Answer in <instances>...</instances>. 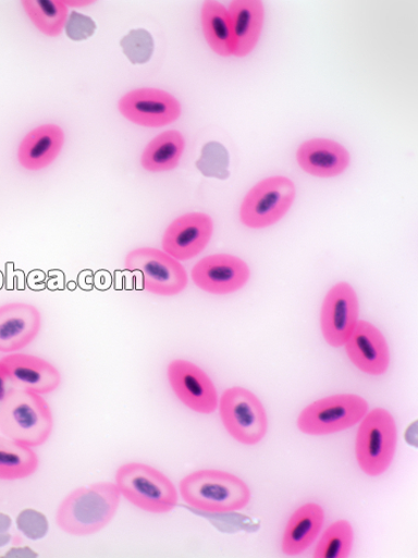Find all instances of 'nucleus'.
I'll return each mask as SVG.
<instances>
[{
	"mask_svg": "<svg viewBox=\"0 0 418 558\" xmlns=\"http://www.w3.org/2000/svg\"><path fill=\"white\" fill-rule=\"evenodd\" d=\"M358 322V295L349 283H336L328 292L322 306L321 328L325 341L340 349L346 344Z\"/></svg>",
	"mask_w": 418,
	"mask_h": 558,
	"instance_id": "obj_12",
	"label": "nucleus"
},
{
	"mask_svg": "<svg viewBox=\"0 0 418 558\" xmlns=\"http://www.w3.org/2000/svg\"><path fill=\"white\" fill-rule=\"evenodd\" d=\"M184 501L209 513H230L250 502V489L236 475L218 470L196 471L180 485Z\"/></svg>",
	"mask_w": 418,
	"mask_h": 558,
	"instance_id": "obj_3",
	"label": "nucleus"
},
{
	"mask_svg": "<svg viewBox=\"0 0 418 558\" xmlns=\"http://www.w3.org/2000/svg\"><path fill=\"white\" fill-rule=\"evenodd\" d=\"M324 524V510L317 504H306L293 513L282 537V551L287 556L303 554L312 545Z\"/></svg>",
	"mask_w": 418,
	"mask_h": 558,
	"instance_id": "obj_21",
	"label": "nucleus"
},
{
	"mask_svg": "<svg viewBox=\"0 0 418 558\" xmlns=\"http://www.w3.org/2000/svg\"><path fill=\"white\" fill-rule=\"evenodd\" d=\"M220 417L232 438L244 445L260 442L268 430L266 409L248 389H228L219 401Z\"/></svg>",
	"mask_w": 418,
	"mask_h": 558,
	"instance_id": "obj_8",
	"label": "nucleus"
},
{
	"mask_svg": "<svg viewBox=\"0 0 418 558\" xmlns=\"http://www.w3.org/2000/svg\"><path fill=\"white\" fill-rule=\"evenodd\" d=\"M65 144V133L57 125H42L30 131L20 144L19 163L29 171H40L59 157Z\"/></svg>",
	"mask_w": 418,
	"mask_h": 558,
	"instance_id": "obj_19",
	"label": "nucleus"
},
{
	"mask_svg": "<svg viewBox=\"0 0 418 558\" xmlns=\"http://www.w3.org/2000/svg\"><path fill=\"white\" fill-rule=\"evenodd\" d=\"M15 390V387L12 386V383L7 374V371L0 364V408L4 404L8 397L12 391Z\"/></svg>",
	"mask_w": 418,
	"mask_h": 558,
	"instance_id": "obj_29",
	"label": "nucleus"
},
{
	"mask_svg": "<svg viewBox=\"0 0 418 558\" xmlns=\"http://www.w3.org/2000/svg\"><path fill=\"white\" fill-rule=\"evenodd\" d=\"M125 54L133 64L146 63L153 49L152 37L145 31H133L121 41Z\"/></svg>",
	"mask_w": 418,
	"mask_h": 558,
	"instance_id": "obj_27",
	"label": "nucleus"
},
{
	"mask_svg": "<svg viewBox=\"0 0 418 558\" xmlns=\"http://www.w3.org/2000/svg\"><path fill=\"white\" fill-rule=\"evenodd\" d=\"M186 148L179 131H167L156 136L142 155V167L149 172H165L177 168Z\"/></svg>",
	"mask_w": 418,
	"mask_h": 558,
	"instance_id": "obj_23",
	"label": "nucleus"
},
{
	"mask_svg": "<svg viewBox=\"0 0 418 558\" xmlns=\"http://www.w3.org/2000/svg\"><path fill=\"white\" fill-rule=\"evenodd\" d=\"M168 379L177 399L193 412L212 414L217 411L218 391L199 366L177 359L168 366Z\"/></svg>",
	"mask_w": 418,
	"mask_h": 558,
	"instance_id": "obj_11",
	"label": "nucleus"
},
{
	"mask_svg": "<svg viewBox=\"0 0 418 558\" xmlns=\"http://www.w3.org/2000/svg\"><path fill=\"white\" fill-rule=\"evenodd\" d=\"M127 270L138 272L147 292L172 296L182 293L188 284L186 269L175 259L155 247H138L125 259Z\"/></svg>",
	"mask_w": 418,
	"mask_h": 558,
	"instance_id": "obj_9",
	"label": "nucleus"
},
{
	"mask_svg": "<svg viewBox=\"0 0 418 558\" xmlns=\"http://www.w3.org/2000/svg\"><path fill=\"white\" fill-rule=\"evenodd\" d=\"M122 117L143 128H164L182 113L179 99L161 89H137L119 101Z\"/></svg>",
	"mask_w": 418,
	"mask_h": 558,
	"instance_id": "obj_10",
	"label": "nucleus"
},
{
	"mask_svg": "<svg viewBox=\"0 0 418 558\" xmlns=\"http://www.w3.org/2000/svg\"><path fill=\"white\" fill-rule=\"evenodd\" d=\"M42 327L39 308L29 303L0 306V353H14L30 344Z\"/></svg>",
	"mask_w": 418,
	"mask_h": 558,
	"instance_id": "obj_15",
	"label": "nucleus"
},
{
	"mask_svg": "<svg viewBox=\"0 0 418 558\" xmlns=\"http://www.w3.org/2000/svg\"><path fill=\"white\" fill-rule=\"evenodd\" d=\"M299 167L316 178H335L351 165L347 148L335 141L315 138L300 145L297 153Z\"/></svg>",
	"mask_w": 418,
	"mask_h": 558,
	"instance_id": "obj_18",
	"label": "nucleus"
},
{
	"mask_svg": "<svg viewBox=\"0 0 418 558\" xmlns=\"http://www.w3.org/2000/svg\"><path fill=\"white\" fill-rule=\"evenodd\" d=\"M397 448L395 418L377 408L364 416L356 436V460L365 474L380 476L390 468Z\"/></svg>",
	"mask_w": 418,
	"mask_h": 558,
	"instance_id": "obj_5",
	"label": "nucleus"
},
{
	"mask_svg": "<svg viewBox=\"0 0 418 558\" xmlns=\"http://www.w3.org/2000/svg\"><path fill=\"white\" fill-rule=\"evenodd\" d=\"M367 412L368 403L358 395L329 396L306 407L297 424L309 436H327L359 424Z\"/></svg>",
	"mask_w": 418,
	"mask_h": 558,
	"instance_id": "obj_7",
	"label": "nucleus"
},
{
	"mask_svg": "<svg viewBox=\"0 0 418 558\" xmlns=\"http://www.w3.org/2000/svg\"><path fill=\"white\" fill-rule=\"evenodd\" d=\"M344 347L351 362L366 375H384L390 366L389 344L370 322L359 320Z\"/></svg>",
	"mask_w": 418,
	"mask_h": 558,
	"instance_id": "obj_16",
	"label": "nucleus"
},
{
	"mask_svg": "<svg viewBox=\"0 0 418 558\" xmlns=\"http://www.w3.org/2000/svg\"><path fill=\"white\" fill-rule=\"evenodd\" d=\"M15 389L39 395L56 391L61 384L58 368L39 356L11 354L0 361Z\"/></svg>",
	"mask_w": 418,
	"mask_h": 558,
	"instance_id": "obj_17",
	"label": "nucleus"
},
{
	"mask_svg": "<svg viewBox=\"0 0 418 558\" xmlns=\"http://www.w3.org/2000/svg\"><path fill=\"white\" fill-rule=\"evenodd\" d=\"M201 24L205 39L212 51L221 57H230L235 52L229 10L218 2H205L201 10Z\"/></svg>",
	"mask_w": 418,
	"mask_h": 558,
	"instance_id": "obj_22",
	"label": "nucleus"
},
{
	"mask_svg": "<svg viewBox=\"0 0 418 558\" xmlns=\"http://www.w3.org/2000/svg\"><path fill=\"white\" fill-rule=\"evenodd\" d=\"M229 14L235 36L233 56L247 57L260 40L265 23L263 3L260 0H235L230 5Z\"/></svg>",
	"mask_w": 418,
	"mask_h": 558,
	"instance_id": "obj_20",
	"label": "nucleus"
},
{
	"mask_svg": "<svg viewBox=\"0 0 418 558\" xmlns=\"http://www.w3.org/2000/svg\"><path fill=\"white\" fill-rule=\"evenodd\" d=\"M53 428L51 407L42 395L15 389L0 408V432L3 436L32 449L44 445Z\"/></svg>",
	"mask_w": 418,
	"mask_h": 558,
	"instance_id": "obj_2",
	"label": "nucleus"
},
{
	"mask_svg": "<svg viewBox=\"0 0 418 558\" xmlns=\"http://www.w3.org/2000/svg\"><path fill=\"white\" fill-rule=\"evenodd\" d=\"M115 485L121 496L140 510L169 513L179 502V494L161 471L143 463H127L119 468Z\"/></svg>",
	"mask_w": 418,
	"mask_h": 558,
	"instance_id": "obj_4",
	"label": "nucleus"
},
{
	"mask_svg": "<svg viewBox=\"0 0 418 558\" xmlns=\"http://www.w3.org/2000/svg\"><path fill=\"white\" fill-rule=\"evenodd\" d=\"M249 278V266L242 258L230 254L209 255L192 270L196 287L218 295L237 292L247 284Z\"/></svg>",
	"mask_w": 418,
	"mask_h": 558,
	"instance_id": "obj_13",
	"label": "nucleus"
},
{
	"mask_svg": "<svg viewBox=\"0 0 418 558\" xmlns=\"http://www.w3.org/2000/svg\"><path fill=\"white\" fill-rule=\"evenodd\" d=\"M22 7L39 32L49 37L63 33L69 9L60 0H23Z\"/></svg>",
	"mask_w": 418,
	"mask_h": 558,
	"instance_id": "obj_25",
	"label": "nucleus"
},
{
	"mask_svg": "<svg viewBox=\"0 0 418 558\" xmlns=\"http://www.w3.org/2000/svg\"><path fill=\"white\" fill-rule=\"evenodd\" d=\"M121 493L112 482L94 483L71 492L57 512V524L67 535H95L112 523L118 513Z\"/></svg>",
	"mask_w": 418,
	"mask_h": 558,
	"instance_id": "obj_1",
	"label": "nucleus"
},
{
	"mask_svg": "<svg viewBox=\"0 0 418 558\" xmlns=\"http://www.w3.org/2000/svg\"><path fill=\"white\" fill-rule=\"evenodd\" d=\"M65 31L71 40L84 41L94 35L96 24L90 17L73 12L67 19Z\"/></svg>",
	"mask_w": 418,
	"mask_h": 558,
	"instance_id": "obj_28",
	"label": "nucleus"
},
{
	"mask_svg": "<svg viewBox=\"0 0 418 558\" xmlns=\"http://www.w3.org/2000/svg\"><path fill=\"white\" fill-rule=\"evenodd\" d=\"M354 543V531L347 520L330 525L315 549L317 558H347Z\"/></svg>",
	"mask_w": 418,
	"mask_h": 558,
	"instance_id": "obj_26",
	"label": "nucleus"
},
{
	"mask_svg": "<svg viewBox=\"0 0 418 558\" xmlns=\"http://www.w3.org/2000/svg\"><path fill=\"white\" fill-rule=\"evenodd\" d=\"M214 226L205 214H187L172 221L165 230L163 251L177 262H187L201 254L212 239Z\"/></svg>",
	"mask_w": 418,
	"mask_h": 558,
	"instance_id": "obj_14",
	"label": "nucleus"
},
{
	"mask_svg": "<svg viewBox=\"0 0 418 558\" xmlns=\"http://www.w3.org/2000/svg\"><path fill=\"white\" fill-rule=\"evenodd\" d=\"M297 190L286 177L265 179L244 197L239 209L243 225L249 229H266L276 225L292 207Z\"/></svg>",
	"mask_w": 418,
	"mask_h": 558,
	"instance_id": "obj_6",
	"label": "nucleus"
},
{
	"mask_svg": "<svg viewBox=\"0 0 418 558\" xmlns=\"http://www.w3.org/2000/svg\"><path fill=\"white\" fill-rule=\"evenodd\" d=\"M39 457L29 446L0 437V480H22L35 474Z\"/></svg>",
	"mask_w": 418,
	"mask_h": 558,
	"instance_id": "obj_24",
	"label": "nucleus"
}]
</instances>
